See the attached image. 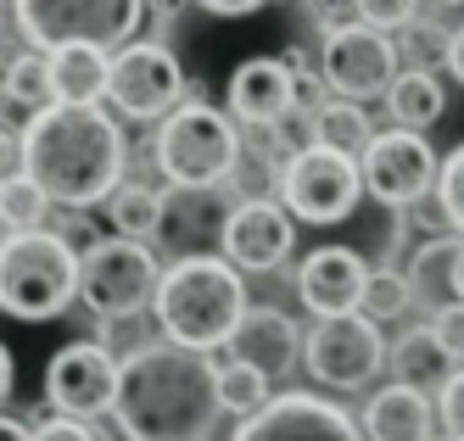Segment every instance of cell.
Listing matches in <instances>:
<instances>
[{
	"label": "cell",
	"mask_w": 464,
	"mask_h": 441,
	"mask_svg": "<svg viewBox=\"0 0 464 441\" xmlns=\"http://www.w3.org/2000/svg\"><path fill=\"white\" fill-rule=\"evenodd\" d=\"M23 174L34 179L51 207H95V201H112L129 179V140L112 112L102 107H45L34 112L23 129Z\"/></svg>",
	"instance_id": "cell-1"
},
{
	"label": "cell",
	"mask_w": 464,
	"mask_h": 441,
	"mask_svg": "<svg viewBox=\"0 0 464 441\" xmlns=\"http://www.w3.org/2000/svg\"><path fill=\"white\" fill-rule=\"evenodd\" d=\"M112 419L123 441H208L224 419L218 363L174 341H151L118 369Z\"/></svg>",
	"instance_id": "cell-2"
},
{
	"label": "cell",
	"mask_w": 464,
	"mask_h": 441,
	"mask_svg": "<svg viewBox=\"0 0 464 441\" xmlns=\"http://www.w3.org/2000/svg\"><path fill=\"white\" fill-rule=\"evenodd\" d=\"M151 313L162 324V341H174L185 352H218L236 341L252 302L241 285V268H229L218 252H190V257H174V268H162Z\"/></svg>",
	"instance_id": "cell-3"
},
{
	"label": "cell",
	"mask_w": 464,
	"mask_h": 441,
	"mask_svg": "<svg viewBox=\"0 0 464 441\" xmlns=\"http://www.w3.org/2000/svg\"><path fill=\"white\" fill-rule=\"evenodd\" d=\"M151 157H157L162 179H169L174 190L208 196V190H218V185H229L241 174L246 140H241V123L229 112L208 107V101H185L174 118L157 123Z\"/></svg>",
	"instance_id": "cell-4"
},
{
	"label": "cell",
	"mask_w": 464,
	"mask_h": 441,
	"mask_svg": "<svg viewBox=\"0 0 464 441\" xmlns=\"http://www.w3.org/2000/svg\"><path fill=\"white\" fill-rule=\"evenodd\" d=\"M79 302V252L56 229H28L0 241V313L23 324L62 319Z\"/></svg>",
	"instance_id": "cell-5"
},
{
	"label": "cell",
	"mask_w": 464,
	"mask_h": 441,
	"mask_svg": "<svg viewBox=\"0 0 464 441\" xmlns=\"http://www.w3.org/2000/svg\"><path fill=\"white\" fill-rule=\"evenodd\" d=\"M146 28L140 0H17V34L28 45L68 51V45H135V34Z\"/></svg>",
	"instance_id": "cell-6"
},
{
	"label": "cell",
	"mask_w": 464,
	"mask_h": 441,
	"mask_svg": "<svg viewBox=\"0 0 464 441\" xmlns=\"http://www.w3.org/2000/svg\"><path fill=\"white\" fill-rule=\"evenodd\" d=\"M157 285H162V268L146 241L107 235V241H90L79 252V302L102 324L140 319L146 302H157Z\"/></svg>",
	"instance_id": "cell-7"
},
{
	"label": "cell",
	"mask_w": 464,
	"mask_h": 441,
	"mask_svg": "<svg viewBox=\"0 0 464 441\" xmlns=\"http://www.w3.org/2000/svg\"><path fill=\"white\" fill-rule=\"evenodd\" d=\"M363 201V168L358 157H342L330 146H296V157L280 174V207L303 224H347Z\"/></svg>",
	"instance_id": "cell-8"
},
{
	"label": "cell",
	"mask_w": 464,
	"mask_h": 441,
	"mask_svg": "<svg viewBox=\"0 0 464 441\" xmlns=\"http://www.w3.org/2000/svg\"><path fill=\"white\" fill-rule=\"evenodd\" d=\"M190 95V79L179 56L162 45V40H135L112 56V79H107V101L118 118H135V123H151V118H174Z\"/></svg>",
	"instance_id": "cell-9"
},
{
	"label": "cell",
	"mask_w": 464,
	"mask_h": 441,
	"mask_svg": "<svg viewBox=\"0 0 464 441\" xmlns=\"http://www.w3.org/2000/svg\"><path fill=\"white\" fill-rule=\"evenodd\" d=\"M386 341H381V324H370L363 313L347 319H314V330L303 335V363L308 375L330 391H358L381 375L386 363Z\"/></svg>",
	"instance_id": "cell-10"
},
{
	"label": "cell",
	"mask_w": 464,
	"mask_h": 441,
	"mask_svg": "<svg viewBox=\"0 0 464 441\" xmlns=\"http://www.w3.org/2000/svg\"><path fill=\"white\" fill-rule=\"evenodd\" d=\"M397 73H403V67H397V40L363 28V23L324 34V45H319V79L342 101H353V107H363V101H375V95H392Z\"/></svg>",
	"instance_id": "cell-11"
},
{
	"label": "cell",
	"mask_w": 464,
	"mask_h": 441,
	"mask_svg": "<svg viewBox=\"0 0 464 441\" xmlns=\"http://www.w3.org/2000/svg\"><path fill=\"white\" fill-rule=\"evenodd\" d=\"M118 369L123 363L102 341H68L45 363V402L56 408V419H102L118 402Z\"/></svg>",
	"instance_id": "cell-12"
},
{
	"label": "cell",
	"mask_w": 464,
	"mask_h": 441,
	"mask_svg": "<svg viewBox=\"0 0 464 441\" xmlns=\"http://www.w3.org/2000/svg\"><path fill=\"white\" fill-rule=\"evenodd\" d=\"M358 168H363V190H370L375 201H386V207H414V201H425L430 190H437V174H442L430 140L414 134V129L375 134V146L363 151Z\"/></svg>",
	"instance_id": "cell-13"
},
{
	"label": "cell",
	"mask_w": 464,
	"mask_h": 441,
	"mask_svg": "<svg viewBox=\"0 0 464 441\" xmlns=\"http://www.w3.org/2000/svg\"><path fill=\"white\" fill-rule=\"evenodd\" d=\"M296 246V218L269 196H246L229 207L224 235H218V257L229 268H246V274H275Z\"/></svg>",
	"instance_id": "cell-14"
},
{
	"label": "cell",
	"mask_w": 464,
	"mask_h": 441,
	"mask_svg": "<svg viewBox=\"0 0 464 441\" xmlns=\"http://www.w3.org/2000/svg\"><path fill=\"white\" fill-rule=\"evenodd\" d=\"M229 441H363V430L353 425L347 408H336V402H324L314 391H285L257 419L236 425Z\"/></svg>",
	"instance_id": "cell-15"
},
{
	"label": "cell",
	"mask_w": 464,
	"mask_h": 441,
	"mask_svg": "<svg viewBox=\"0 0 464 441\" xmlns=\"http://www.w3.org/2000/svg\"><path fill=\"white\" fill-rule=\"evenodd\" d=\"M370 274L375 268L353 246H319V252L303 257V268H296V296H303V308L319 313V319H347V313L363 308Z\"/></svg>",
	"instance_id": "cell-16"
},
{
	"label": "cell",
	"mask_w": 464,
	"mask_h": 441,
	"mask_svg": "<svg viewBox=\"0 0 464 441\" xmlns=\"http://www.w3.org/2000/svg\"><path fill=\"white\" fill-rule=\"evenodd\" d=\"M229 118L246 129H280L296 112V73L285 67V56H246L236 73H229Z\"/></svg>",
	"instance_id": "cell-17"
},
{
	"label": "cell",
	"mask_w": 464,
	"mask_h": 441,
	"mask_svg": "<svg viewBox=\"0 0 464 441\" xmlns=\"http://www.w3.org/2000/svg\"><path fill=\"white\" fill-rule=\"evenodd\" d=\"M229 352H236V363H252L257 375L280 380L285 369L303 358V335H296L291 313H280V308H252L241 319V330H236V341H229Z\"/></svg>",
	"instance_id": "cell-18"
},
{
	"label": "cell",
	"mask_w": 464,
	"mask_h": 441,
	"mask_svg": "<svg viewBox=\"0 0 464 441\" xmlns=\"http://www.w3.org/2000/svg\"><path fill=\"white\" fill-rule=\"evenodd\" d=\"M437 430V402L414 386H386L370 397V408H363V436L370 441H430Z\"/></svg>",
	"instance_id": "cell-19"
},
{
	"label": "cell",
	"mask_w": 464,
	"mask_h": 441,
	"mask_svg": "<svg viewBox=\"0 0 464 441\" xmlns=\"http://www.w3.org/2000/svg\"><path fill=\"white\" fill-rule=\"evenodd\" d=\"M459 257H464V241L459 235H442V241H425L414 252V263L403 268L409 291H414V308H425L430 319L459 308Z\"/></svg>",
	"instance_id": "cell-20"
},
{
	"label": "cell",
	"mask_w": 464,
	"mask_h": 441,
	"mask_svg": "<svg viewBox=\"0 0 464 441\" xmlns=\"http://www.w3.org/2000/svg\"><path fill=\"white\" fill-rule=\"evenodd\" d=\"M107 79H112V56L107 51H90V45L51 51V95H56V107H102Z\"/></svg>",
	"instance_id": "cell-21"
},
{
	"label": "cell",
	"mask_w": 464,
	"mask_h": 441,
	"mask_svg": "<svg viewBox=\"0 0 464 441\" xmlns=\"http://www.w3.org/2000/svg\"><path fill=\"white\" fill-rule=\"evenodd\" d=\"M392 369H397V386H414V391H430V386H448L453 375H459V363L442 352V341H437V330H403L397 335V347H392V358H386Z\"/></svg>",
	"instance_id": "cell-22"
},
{
	"label": "cell",
	"mask_w": 464,
	"mask_h": 441,
	"mask_svg": "<svg viewBox=\"0 0 464 441\" xmlns=\"http://www.w3.org/2000/svg\"><path fill=\"white\" fill-rule=\"evenodd\" d=\"M386 107H392V118H397V129H430L442 118V107H448V90L437 84V73H414V67H403L397 73V84H392V95H386Z\"/></svg>",
	"instance_id": "cell-23"
},
{
	"label": "cell",
	"mask_w": 464,
	"mask_h": 441,
	"mask_svg": "<svg viewBox=\"0 0 464 441\" xmlns=\"http://www.w3.org/2000/svg\"><path fill=\"white\" fill-rule=\"evenodd\" d=\"M162 207H169V196H162L157 185L129 179V185L107 201V224L123 235V241H151V235L162 229Z\"/></svg>",
	"instance_id": "cell-24"
},
{
	"label": "cell",
	"mask_w": 464,
	"mask_h": 441,
	"mask_svg": "<svg viewBox=\"0 0 464 441\" xmlns=\"http://www.w3.org/2000/svg\"><path fill=\"white\" fill-rule=\"evenodd\" d=\"M314 146H330V151H342V157H358L375 146V123L363 107H353V101H330V107L314 118Z\"/></svg>",
	"instance_id": "cell-25"
},
{
	"label": "cell",
	"mask_w": 464,
	"mask_h": 441,
	"mask_svg": "<svg viewBox=\"0 0 464 441\" xmlns=\"http://www.w3.org/2000/svg\"><path fill=\"white\" fill-rule=\"evenodd\" d=\"M0 95L12 101V107H28V118L56 107V95H51V56L45 51H23L6 62V79H0Z\"/></svg>",
	"instance_id": "cell-26"
},
{
	"label": "cell",
	"mask_w": 464,
	"mask_h": 441,
	"mask_svg": "<svg viewBox=\"0 0 464 441\" xmlns=\"http://www.w3.org/2000/svg\"><path fill=\"white\" fill-rule=\"evenodd\" d=\"M269 375H257V369L252 363H236V358H229V363H218V408L224 414H236L241 425L246 419H257L263 408H269Z\"/></svg>",
	"instance_id": "cell-27"
},
{
	"label": "cell",
	"mask_w": 464,
	"mask_h": 441,
	"mask_svg": "<svg viewBox=\"0 0 464 441\" xmlns=\"http://www.w3.org/2000/svg\"><path fill=\"white\" fill-rule=\"evenodd\" d=\"M45 213H51V196H45L34 179H28V174L0 179V229H6V235L45 229Z\"/></svg>",
	"instance_id": "cell-28"
},
{
	"label": "cell",
	"mask_w": 464,
	"mask_h": 441,
	"mask_svg": "<svg viewBox=\"0 0 464 441\" xmlns=\"http://www.w3.org/2000/svg\"><path fill=\"white\" fill-rule=\"evenodd\" d=\"M414 308V291H409V274L403 268H375L370 274V291H363V319L370 324H386V319H403Z\"/></svg>",
	"instance_id": "cell-29"
},
{
	"label": "cell",
	"mask_w": 464,
	"mask_h": 441,
	"mask_svg": "<svg viewBox=\"0 0 464 441\" xmlns=\"http://www.w3.org/2000/svg\"><path fill=\"white\" fill-rule=\"evenodd\" d=\"M448 40H453V34H442L437 23H425V17H420L397 45H403V56H409L414 73H430V62H442V67H448Z\"/></svg>",
	"instance_id": "cell-30"
},
{
	"label": "cell",
	"mask_w": 464,
	"mask_h": 441,
	"mask_svg": "<svg viewBox=\"0 0 464 441\" xmlns=\"http://www.w3.org/2000/svg\"><path fill=\"white\" fill-rule=\"evenodd\" d=\"M437 196H442V218L459 229V241H464V146L448 151L442 174H437Z\"/></svg>",
	"instance_id": "cell-31"
},
{
	"label": "cell",
	"mask_w": 464,
	"mask_h": 441,
	"mask_svg": "<svg viewBox=\"0 0 464 441\" xmlns=\"http://www.w3.org/2000/svg\"><path fill=\"white\" fill-rule=\"evenodd\" d=\"M358 23L375 28V34H397V28L420 23V6L414 0H358Z\"/></svg>",
	"instance_id": "cell-32"
},
{
	"label": "cell",
	"mask_w": 464,
	"mask_h": 441,
	"mask_svg": "<svg viewBox=\"0 0 464 441\" xmlns=\"http://www.w3.org/2000/svg\"><path fill=\"white\" fill-rule=\"evenodd\" d=\"M437 425H442L448 441H464V369L437 391Z\"/></svg>",
	"instance_id": "cell-33"
},
{
	"label": "cell",
	"mask_w": 464,
	"mask_h": 441,
	"mask_svg": "<svg viewBox=\"0 0 464 441\" xmlns=\"http://www.w3.org/2000/svg\"><path fill=\"white\" fill-rule=\"evenodd\" d=\"M430 330H437V341H442V352L464 369V308H448L437 324H430Z\"/></svg>",
	"instance_id": "cell-34"
},
{
	"label": "cell",
	"mask_w": 464,
	"mask_h": 441,
	"mask_svg": "<svg viewBox=\"0 0 464 441\" xmlns=\"http://www.w3.org/2000/svg\"><path fill=\"white\" fill-rule=\"evenodd\" d=\"M34 441H102V430L79 425V419H40L34 425Z\"/></svg>",
	"instance_id": "cell-35"
},
{
	"label": "cell",
	"mask_w": 464,
	"mask_h": 441,
	"mask_svg": "<svg viewBox=\"0 0 464 441\" xmlns=\"http://www.w3.org/2000/svg\"><path fill=\"white\" fill-rule=\"evenodd\" d=\"M12 174H23V140L0 123V179H12Z\"/></svg>",
	"instance_id": "cell-36"
},
{
	"label": "cell",
	"mask_w": 464,
	"mask_h": 441,
	"mask_svg": "<svg viewBox=\"0 0 464 441\" xmlns=\"http://www.w3.org/2000/svg\"><path fill=\"white\" fill-rule=\"evenodd\" d=\"M202 12L208 17H252V12H263V0H202Z\"/></svg>",
	"instance_id": "cell-37"
},
{
	"label": "cell",
	"mask_w": 464,
	"mask_h": 441,
	"mask_svg": "<svg viewBox=\"0 0 464 441\" xmlns=\"http://www.w3.org/2000/svg\"><path fill=\"white\" fill-rule=\"evenodd\" d=\"M448 73L464 84V23L453 28V40H448Z\"/></svg>",
	"instance_id": "cell-38"
},
{
	"label": "cell",
	"mask_w": 464,
	"mask_h": 441,
	"mask_svg": "<svg viewBox=\"0 0 464 441\" xmlns=\"http://www.w3.org/2000/svg\"><path fill=\"white\" fill-rule=\"evenodd\" d=\"M12 380H17V369H12V352H6V341H0V402L12 397Z\"/></svg>",
	"instance_id": "cell-39"
},
{
	"label": "cell",
	"mask_w": 464,
	"mask_h": 441,
	"mask_svg": "<svg viewBox=\"0 0 464 441\" xmlns=\"http://www.w3.org/2000/svg\"><path fill=\"white\" fill-rule=\"evenodd\" d=\"M0 441H34V430H23L17 419H6V414H0Z\"/></svg>",
	"instance_id": "cell-40"
},
{
	"label": "cell",
	"mask_w": 464,
	"mask_h": 441,
	"mask_svg": "<svg viewBox=\"0 0 464 441\" xmlns=\"http://www.w3.org/2000/svg\"><path fill=\"white\" fill-rule=\"evenodd\" d=\"M6 28H17V6H6V0H0V34Z\"/></svg>",
	"instance_id": "cell-41"
},
{
	"label": "cell",
	"mask_w": 464,
	"mask_h": 441,
	"mask_svg": "<svg viewBox=\"0 0 464 441\" xmlns=\"http://www.w3.org/2000/svg\"><path fill=\"white\" fill-rule=\"evenodd\" d=\"M459 308H464V257H459Z\"/></svg>",
	"instance_id": "cell-42"
},
{
	"label": "cell",
	"mask_w": 464,
	"mask_h": 441,
	"mask_svg": "<svg viewBox=\"0 0 464 441\" xmlns=\"http://www.w3.org/2000/svg\"><path fill=\"white\" fill-rule=\"evenodd\" d=\"M102 441H112V436H107V430H102Z\"/></svg>",
	"instance_id": "cell-43"
},
{
	"label": "cell",
	"mask_w": 464,
	"mask_h": 441,
	"mask_svg": "<svg viewBox=\"0 0 464 441\" xmlns=\"http://www.w3.org/2000/svg\"><path fill=\"white\" fill-rule=\"evenodd\" d=\"M0 241H6V235H0Z\"/></svg>",
	"instance_id": "cell-44"
}]
</instances>
